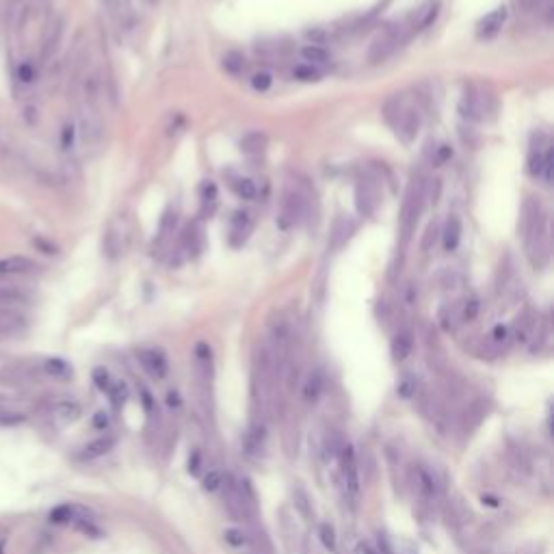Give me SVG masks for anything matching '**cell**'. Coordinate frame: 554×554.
<instances>
[{
    "instance_id": "cell-1",
    "label": "cell",
    "mask_w": 554,
    "mask_h": 554,
    "mask_svg": "<svg viewBox=\"0 0 554 554\" xmlns=\"http://www.w3.org/2000/svg\"><path fill=\"white\" fill-rule=\"evenodd\" d=\"M522 240L524 253L535 268H546L550 262V221L539 197L529 195L522 206Z\"/></svg>"
},
{
    "instance_id": "cell-2",
    "label": "cell",
    "mask_w": 554,
    "mask_h": 554,
    "mask_svg": "<svg viewBox=\"0 0 554 554\" xmlns=\"http://www.w3.org/2000/svg\"><path fill=\"white\" fill-rule=\"evenodd\" d=\"M427 178L422 174H416L411 178L409 187H407V193H405V200H403V210H401V238H403V245L409 243L411 234L416 232V225H418V219L424 210V202H427Z\"/></svg>"
},
{
    "instance_id": "cell-3",
    "label": "cell",
    "mask_w": 554,
    "mask_h": 554,
    "mask_svg": "<svg viewBox=\"0 0 554 554\" xmlns=\"http://www.w3.org/2000/svg\"><path fill=\"white\" fill-rule=\"evenodd\" d=\"M305 195L297 189V187H288L284 189L281 193V200H279V210H277V217H275V223L281 232H290L295 230L297 225H299L305 217Z\"/></svg>"
},
{
    "instance_id": "cell-4",
    "label": "cell",
    "mask_w": 554,
    "mask_h": 554,
    "mask_svg": "<svg viewBox=\"0 0 554 554\" xmlns=\"http://www.w3.org/2000/svg\"><path fill=\"white\" fill-rule=\"evenodd\" d=\"M355 210L360 217H373L381 206V184L373 174H362L355 182Z\"/></svg>"
},
{
    "instance_id": "cell-5",
    "label": "cell",
    "mask_w": 554,
    "mask_h": 554,
    "mask_svg": "<svg viewBox=\"0 0 554 554\" xmlns=\"http://www.w3.org/2000/svg\"><path fill=\"white\" fill-rule=\"evenodd\" d=\"M394 128L396 137H399L405 146H411L416 141L420 128H422V113L418 106L409 104V102H403L399 115L394 117V122L390 124Z\"/></svg>"
},
{
    "instance_id": "cell-6",
    "label": "cell",
    "mask_w": 554,
    "mask_h": 554,
    "mask_svg": "<svg viewBox=\"0 0 554 554\" xmlns=\"http://www.w3.org/2000/svg\"><path fill=\"white\" fill-rule=\"evenodd\" d=\"M403 41V28L401 26H388L371 41V48H368V61L371 63H383L386 59L394 54V50L401 46Z\"/></svg>"
},
{
    "instance_id": "cell-7",
    "label": "cell",
    "mask_w": 554,
    "mask_h": 554,
    "mask_svg": "<svg viewBox=\"0 0 554 554\" xmlns=\"http://www.w3.org/2000/svg\"><path fill=\"white\" fill-rule=\"evenodd\" d=\"M102 9L108 16L111 24L117 28L119 35H128L135 31L137 26V13L128 5V0H100Z\"/></svg>"
},
{
    "instance_id": "cell-8",
    "label": "cell",
    "mask_w": 554,
    "mask_h": 554,
    "mask_svg": "<svg viewBox=\"0 0 554 554\" xmlns=\"http://www.w3.org/2000/svg\"><path fill=\"white\" fill-rule=\"evenodd\" d=\"M102 249H104V255L108 260H119L122 255L126 253L128 249V230L124 225V219H115L111 221L106 232H104V238H102Z\"/></svg>"
},
{
    "instance_id": "cell-9",
    "label": "cell",
    "mask_w": 554,
    "mask_h": 554,
    "mask_svg": "<svg viewBox=\"0 0 554 554\" xmlns=\"http://www.w3.org/2000/svg\"><path fill=\"white\" fill-rule=\"evenodd\" d=\"M340 470H343L345 485L353 498L360 496V472H358V459H355L353 446H343L340 448Z\"/></svg>"
},
{
    "instance_id": "cell-10",
    "label": "cell",
    "mask_w": 554,
    "mask_h": 554,
    "mask_svg": "<svg viewBox=\"0 0 554 554\" xmlns=\"http://www.w3.org/2000/svg\"><path fill=\"white\" fill-rule=\"evenodd\" d=\"M251 230H253V217H251V212L236 210L234 215L230 217V234H227V238H230V245L232 247H243L245 240L251 234Z\"/></svg>"
},
{
    "instance_id": "cell-11",
    "label": "cell",
    "mask_w": 554,
    "mask_h": 554,
    "mask_svg": "<svg viewBox=\"0 0 554 554\" xmlns=\"http://www.w3.org/2000/svg\"><path fill=\"white\" fill-rule=\"evenodd\" d=\"M489 95L483 93L478 89H470L461 100V115L468 119H485V115L489 113Z\"/></svg>"
},
{
    "instance_id": "cell-12",
    "label": "cell",
    "mask_w": 554,
    "mask_h": 554,
    "mask_svg": "<svg viewBox=\"0 0 554 554\" xmlns=\"http://www.w3.org/2000/svg\"><path fill=\"white\" fill-rule=\"evenodd\" d=\"M358 232V221H355L351 215H338L334 225H332V234H330V247L334 251L343 249L351 236Z\"/></svg>"
},
{
    "instance_id": "cell-13",
    "label": "cell",
    "mask_w": 554,
    "mask_h": 554,
    "mask_svg": "<svg viewBox=\"0 0 554 554\" xmlns=\"http://www.w3.org/2000/svg\"><path fill=\"white\" fill-rule=\"evenodd\" d=\"M137 358H139L141 366H143L154 379H165L167 377L169 364H167V358L159 349H143V351L137 353Z\"/></svg>"
},
{
    "instance_id": "cell-14",
    "label": "cell",
    "mask_w": 554,
    "mask_h": 554,
    "mask_svg": "<svg viewBox=\"0 0 554 554\" xmlns=\"http://www.w3.org/2000/svg\"><path fill=\"white\" fill-rule=\"evenodd\" d=\"M35 271H37V262L26 258V255H5V258H0V277L28 275Z\"/></svg>"
},
{
    "instance_id": "cell-15",
    "label": "cell",
    "mask_w": 554,
    "mask_h": 554,
    "mask_svg": "<svg viewBox=\"0 0 554 554\" xmlns=\"http://www.w3.org/2000/svg\"><path fill=\"white\" fill-rule=\"evenodd\" d=\"M507 20V7H496L483 18L476 26V35L481 39H492L503 31V24Z\"/></svg>"
},
{
    "instance_id": "cell-16",
    "label": "cell",
    "mask_w": 554,
    "mask_h": 554,
    "mask_svg": "<svg viewBox=\"0 0 554 554\" xmlns=\"http://www.w3.org/2000/svg\"><path fill=\"white\" fill-rule=\"evenodd\" d=\"M535 330H537V316L531 308H527L524 312H520V316L516 319L513 330H511V338H516L518 343H527Z\"/></svg>"
},
{
    "instance_id": "cell-17",
    "label": "cell",
    "mask_w": 554,
    "mask_h": 554,
    "mask_svg": "<svg viewBox=\"0 0 554 554\" xmlns=\"http://www.w3.org/2000/svg\"><path fill=\"white\" fill-rule=\"evenodd\" d=\"M461 234H463V225H461V219L457 215H450L442 227V245H444V251H454L461 243Z\"/></svg>"
},
{
    "instance_id": "cell-18",
    "label": "cell",
    "mask_w": 554,
    "mask_h": 554,
    "mask_svg": "<svg viewBox=\"0 0 554 554\" xmlns=\"http://www.w3.org/2000/svg\"><path fill=\"white\" fill-rule=\"evenodd\" d=\"M266 146H268V137L262 130H251L240 137L238 141V150L247 156H260L266 150Z\"/></svg>"
},
{
    "instance_id": "cell-19",
    "label": "cell",
    "mask_w": 554,
    "mask_h": 554,
    "mask_svg": "<svg viewBox=\"0 0 554 554\" xmlns=\"http://www.w3.org/2000/svg\"><path fill=\"white\" fill-rule=\"evenodd\" d=\"M411 351H414V334H411L409 330H403L394 336L392 340V358L394 362H405Z\"/></svg>"
},
{
    "instance_id": "cell-20",
    "label": "cell",
    "mask_w": 554,
    "mask_h": 554,
    "mask_svg": "<svg viewBox=\"0 0 554 554\" xmlns=\"http://www.w3.org/2000/svg\"><path fill=\"white\" fill-rule=\"evenodd\" d=\"M299 56L303 59V63H310V65H327L332 61V54L325 46H319V44H303L299 48Z\"/></svg>"
},
{
    "instance_id": "cell-21",
    "label": "cell",
    "mask_w": 554,
    "mask_h": 554,
    "mask_svg": "<svg viewBox=\"0 0 554 554\" xmlns=\"http://www.w3.org/2000/svg\"><path fill=\"white\" fill-rule=\"evenodd\" d=\"M416 483H418V492L422 498H427V500H435L437 496H439V485H437V481L433 478V474L429 470H424V468H418V472H416Z\"/></svg>"
},
{
    "instance_id": "cell-22",
    "label": "cell",
    "mask_w": 554,
    "mask_h": 554,
    "mask_svg": "<svg viewBox=\"0 0 554 554\" xmlns=\"http://www.w3.org/2000/svg\"><path fill=\"white\" fill-rule=\"evenodd\" d=\"M221 67H223L230 76H243V72L247 69V59H245V54H243V52L230 50V52H225V54H223Z\"/></svg>"
},
{
    "instance_id": "cell-23",
    "label": "cell",
    "mask_w": 554,
    "mask_h": 554,
    "mask_svg": "<svg viewBox=\"0 0 554 554\" xmlns=\"http://www.w3.org/2000/svg\"><path fill=\"white\" fill-rule=\"evenodd\" d=\"M219 204V193H217V187L215 182H204L202 189H200V206H202V217H208L215 212Z\"/></svg>"
},
{
    "instance_id": "cell-24",
    "label": "cell",
    "mask_w": 554,
    "mask_h": 554,
    "mask_svg": "<svg viewBox=\"0 0 554 554\" xmlns=\"http://www.w3.org/2000/svg\"><path fill=\"white\" fill-rule=\"evenodd\" d=\"M230 189L236 193L238 200H245V202H251L258 197V189H255V182L251 178H245V176H234L232 182H230Z\"/></svg>"
},
{
    "instance_id": "cell-25",
    "label": "cell",
    "mask_w": 554,
    "mask_h": 554,
    "mask_svg": "<svg viewBox=\"0 0 554 554\" xmlns=\"http://www.w3.org/2000/svg\"><path fill=\"white\" fill-rule=\"evenodd\" d=\"M323 388H325V379H323L321 371H312L303 381V399L310 403L319 401L321 394H323Z\"/></svg>"
},
{
    "instance_id": "cell-26",
    "label": "cell",
    "mask_w": 554,
    "mask_h": 554,
    "mask_svg": "<svg viewBox=\"0 0 554 554\" xmlns=\"http://www.w3.org/2000/svg\"><path fill=\"white\" fill-rule=\"evenodd\" d=\"M61 33H63L61 20H54L48 24L46 35H44V46H41V56H50L54 52L56 44H59V39H61Z\"/></svg>"
},
{
    "instance_id": "cell-27",
    "label": "cell",
    "mask_w": 554,
    "mask_h": 554,
    "mask_svg": "<svg viewBox=\"0 0 554 554\" xmlns=\"http://www.w3.org/2000/svg\"><path fill=\"white\" fill-rule=\"evenodd\" d=\"M113 446H115V439H113L111 435L106 437H100V439H95V442L87 444L82 450V457L84 459H95V457H102V454H106Z\"/></svg>"
},
{
    "instance_id": "cell-28",
    "label": "cell",
    "mask_w": 554,
    "mask_h": 554,
    "mask_svg": "<svg viewBox=\"0 0 554 554\" xmlns=\"http://www.w3.org/2000/svg\"><path fill=\"white\" fill-rule=\"evenodd\" d=\"M292 78L299 82H319L323 78L321 67L310 65V63H297L292 67Z\"/></svg>"
},
{
    "instance_id": "cell-29",
    "label": "cell",
    "mask_w": 554,
    "mask_h": 554,
    "mask_svg": "<svg viewBox=\"0 0 554 554\" xmlns=\"http://www.w3.org/2000/svg\"><path fill=\"white\" fill-rule=\"evenodd\" d=\"M54 416L65 420V422H72V420H76L80 416V405L76 401H69V399L59 401L54 405Z\"/></svg>"
},
{
    "instance_id": "cell-30",
    "label": "cell",
    "mask_w": 554,
    "mask_h": 554,
    "mask_svg": "<svg viewBox=\"0 0 554 554\" xmlns=\"http://www.w3.org/2000/svg\"><path fill=\"white\" fill-rule=\"evenodd\" d=\"M396 394H399L403 401L414 399L418 394V379L414 375H403L399 383H396Z\"/></svg>"
},
{
    "instance_id": "cell-31",
    "label": "cell",
    "mask_w": 554,
    "mask_h": 554,
    "mask_svg": "<svg viewBox=\"0 0 554 554\" xmlns=\"http://www.w3.org/2000/svg\"><path fill=\"white\" fill-rule=\"evenodd\" d=\"M44 371L52 377H59V379H67L72 375V366H69L65 360H59V358H52V360H46L44 364Z\"/></svg>"
},
{
    "instance_id": "cell-32",
    "label": "cell",
    "mask_w": 554,
    "mask_h": 554,
    "mask_svg": "<svg viewBox=\"0 0 554 554\" xmlns=\"http://www.w3.org/2000/svg\"><path fill=\"white\" fill-rule=\"evenodd\" d=\"M249 80H251V89L258 91V93H266L273 87V74L268 72V69H260V72L251 74Z\"/></svg>"
},
{
    "instance_id": "cell-33",
    "label": "cell",
    "mask_w": 554,
    "mask_h": 554,
    "mask_svg": "<svg viewBox=\"0 0 554 554\" xmlns=\"http://www.w3.org/2000/svg\"><path fill=\"white\" fill-rule=\"evenodd\" d=\"M481 312V301L476 297H470V299H465L459 308V321L461 323H472Z\"/></svg>"
},
{
    "instance_id": "cell-34",
    "label": "cell",
    "mask_w": 554,
    "mask_h": 554,
    "mask_svg": "<svg viewBox=\"0 0 554 554\" xmlns=\"http://www.w3.org/2000/svg\"><path fill=\"white\" fill-rule=\"evenodd\" d=\"M509 340H511V327H507V325H496V327L492 330V334H489V343L496 349L507 347Z\"/></svg>"
},
{
    "instance_id": "cell-35",
    "label": "cell",
    "mask_w": 554,
    "mask_h": 554,
    "mask_svg": "<svg viewBox=\"0 0 554 554\" xmlns=\"http://www.w3.org/2000/svg\"><path fill=\"white\" fill-rule=\"evenodd\" d=\"M78 143V130H76V122H67L61 130V148L63 150H72Z\"/></svg>"
},
{
    "instance_id": "cell-36",
    "label": "cell",
    "mask_w": 554,
    "mask_h": 554,
    "mask_svg": "<svg viewBox=\"0 0 554 554\" xmlns=\"http://www.w3.org/2000/svg\"><path fill=\"white\" fill-rule=\"evenodd\" d=\"M223 537H225V544H230L232 548H245L247 544H249V537L240 531V529H227L225 533H223Z\"/></svg>"
},
{
    "instance_id": "cell-37",
    "label": "cell",
    "mask_w": 554,
    "mask_h": 554,
    "mask_svg": "<svg viewBox=\"0 0 554 554\" xmlns=\"http://www.w3.org/2000/svg\"><path fill=\"white\" fill-rule=\"evenodd\" d=\"M319 535H321L323 546L327 548L330 552H336V531H334L332 524L323 522V524H321V529H319Z\"/></svg>"
},
{
    "instance_id": "cell-38",
    "label": "cell",
    "mask_w": 554,
    "mask_h": 554,
    "mask_svg": "<svg viewBox=\"0 0 554 554\" xmlns=\"http://www.w3.org/2000/svg\"><path fill=\"white\" fill-rule=\"evenodd\" d=\"M108 396H111V401L115 407L124 405L126 401V396H128V388H126V383L124 381H113V386L108 390Z\"/></svg>"
},
{
    "instance_id": "cell-39",
    "label": "cell",
    "mask_w": 554,
    "mask_h": 554,
    "mask_svg": "<svg viewBox=\"0 0 554 554\" xmlns=\"http://www.w3.org/2000/svg\"><path fill=\"white\" fill-rule=\"evenodd\" d=\"M35 76H37V69H35V65L31 61H22L18 65V80L22 84H31L35 80Z\"/></svg>"
},
{
    "instance_id": "cell-40",
    "label": "cell",
    "mask_w": 554,
    "mask_h": 554,
    "mask_svg": "<svg viewBox=\"0 0 554 554\" xmlns=\"http://www.w3.org/2000/svg\"><path fill=\"white\" fill-rule=\"evenodd\" d=\"M223 483H225V476H223L219 470H210V472L204 476V489H206V492H217V489H221Z\"/></svg>"
},
{
    "instance_id": "cell-41",
    "label": "cell",
    "mask_w": 554,
    "mask_h": 554,
    "mask_svg": "<svg viewBox=\"0 0 554 554\" xmlns=\"http://www.w3.org/2000/svg\"><path fill=\"white\" fill-rule=\"evenodd\" d=\"M93 383L102 392H108L111 386H113V379H111L108 371H104V368H95V371H93Z\"/></svg>"
},
{
    "instance_id": "cell-42",
    "label": "cell",
    "mask_w": 554,
    "mask_h": 554,
    "mask_svg": "<svg viewBox=\"0 0 554 554\" xmlns=\"http://www.w3.org/2000/svg\"><path fill=\"white\" fill-rule=\"evenodd\" d=\"M437 236H439V227H437V223L433 221V223H429L427 232H424V238H422V251H429V249L435 245Z\"/></svg>"
},
{
    "instance_id": "cell-43",
    "label": "cell",
    "mask_w": 554,
    "mask_h": 554,
    "mask_svg": "<svg viewBox=\"0 0 554 554\" xmlns=\"http://www.w3.org/2000/svg\"><path fill=\"white\" fill-rule=\"evenodd\" d=\"M450 159H452V146L442 143V146H437V148H435V154H433V163H435V167L448 163Z\"/></svg>"
},
{
    "instance_id": "cell-44",
    "label": "cell",
    "mask_w": 554,
    "mask_h": 554,
    "mask_svg": "<svg viewBox=\"0 0 554 554\" xmlns=\"http://www.w3.org/2000/svg\"><path fill=\"white\" fill-rule=\"evenodd\" d=\"M128 5H130L137 11H154L161 7V0H128Z\"/></svg>"
},
{
    "instance_id": "cell-45",
    "label": "cell",
    "mask_w": 554,
    "mask_h": 554,
    "mask_svg": "<svg viewBox=\"0 0 554 554\" xmlns=\"http://www.w3.org/2000/svg\"><path fill=\"white\" fill-rule=\"evenodd\" d=\"M295 500H297V507L301 509V513H303L305 518H310V509H308V503H310V500H308V496H305L301 489H297V492H295Z\"/></svg>"
},
{
    "instance_id": "cell-46",
    "label": "cell",
    "mask_w": 554,
    "mask_h": 554,
    "mask_svg": "<svg viewBox=\"0 0 554 554\" xmlns=\"http://www.w3.org/2000/svg\"><path fill=\"white\" fill-rule=\"evenodd\" d=\"M108 422H111V418H108L106 411H97V414L93 416V427L95 429H106Z\"/></svg>"
},
{
    "instance_id": "cell-47",
    "label": "cell",
    "mask_w": 554,
    "mask_h": 554,
    "mask_svg": "<svg viewBox=\"0 0 554 554\" xmlns=\"http://www.w3.org/2000/svg\"><path fill=\"white\" fill-rule=\"evenodd\" d=\"M379 552H381V554H396L394 548L390 546V542H388V537H386V535H379Z\"/></svg>"
},
{
    "instance_id": "cell-48",
    "label": "cell",
    "mask_w": 554,
    "mask_h": 554,
    "mask_svg": "<svg viewBox=\"0 0 554 554\" xmlns=\"http://www.w3.org/2000/svg\"><path fill=\"white\" fill-rule=\"evenodd\" d=\"M167 405L169 407H180L182 405V399H180V394L176 390H169L167 392Z\"/></svg>"
},
{
    "instance_id": "cell-49",
    "label": "cell",
    "mask_w": 554,
    "mask_h": 554,
    "mask_svg": "<svg viewBox=\"0 0 554 554\" xmlns=\"http://www.w3.org/2000/svg\"><path fill=\"white\" fill-rule=\"evenodd\" d=\"M141 396H143V405H146V409H152V394L146 390V388H141Z\"/></svg>"
}]
</instances>
